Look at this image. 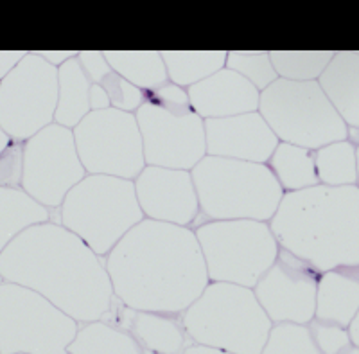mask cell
<instances>
[{"label": "cell", "mask_w": 359, "mask_h": 354, "mask_svg": "<svg viewBox=\"0 0 359 354\" xmlns=\"http://www.w3.org/2000/svg\"><path fill=\"white\" fill-rule=\"evenodd\" d=\"M114 297L126 308L182 315L208 286L192 228L146 220L104 257Z\"/></svg>", "instance_id": "1"}, {"label": "cell", "mask_w": 359, "mask_h": 354, "mask_svg": "<svg viewBox=\"0 0 359 354\" xmlns=\"http://www.w3.org/2000/svg\"><path fill=\"white\" fill-rule=\"evenodd\" d=\"M0 275L36 291L78 324L104 320L115 301L104 257L54 221L29 227L6 247Z\"/></svg>", "instance_id": "2"}, {"label": "cell", "mask_w": 359, "mask_h": 354, "mask_svg": "<svg viewBox=\"0 0 359 354\" xmlns=\"http://www.w3.org/2000/svg\"><path fill=\"white\" fill-rule=\"evenodd\" d=\"M269 228L282 250L316 272L359 265V189L314 185L284 192Z\"/></svg>", "instance_id": "3"}, {"label": "cell", "mask_w": 359, "mask_h": 354, "mask_svg": "<svg viewBox=\"0 0 359 354\" xmlns=\"http://www.w3.org/2000/svg\"><path fill=\"white\" fill-rule=\"evenodd\" d=\"M182 324L191 343L229 354H261L273 327L253 289L226 282H208Z\"/></svg>", "instance_id": "4"}, {"label": "cell", "mask_w": 359, "mask_h": 354, "mask_svg": "<svg viewBox=\"0 0 359 354\" xmlns=\"http://www.w3.org/2000/svg\"><path fill=\"white\" fill-rule=\"evenodd\" d=\"M201 216L207 221L253 220L275 216L284 191L266 164L205 157L192 167Z\"/></svg>", "instance_id": "5"}, {"label": "cell", "mask_w": 359, "mask_h": 354, "mask_svg": "<svg viewBox=\"0 0 359 354\" xmlns=\"http://www.w3.org/2000/svg\"><path fill=\"white\" fill-rule=\"evenodd\" d=\"M57 221L99 257H107L144 220L131 180L86 175L60 205Z\"/></svg>", "instance_id": "6"}, {"label": "cell", "mask_w": 359, "mask_h": 354, "mask_svg": "<svg viewBox=\"0 0 359 354\" xmlns=\"http://www.w3.org/2000/svg\"><path fill=\"white\" fill-rule=\"evenodd\" d=\"M135 119L146 166L192 171L207 157L205 121L192 110L185 88L165 83L147 92Z\"/></svg>", "instance_id": "7"}, {"label": "cell", "mask_w": 359, "mask_h": 354, "mask_svg": "<svg viewBox=\"0 0 359 354\" xmlns=\"http://www.w3.org/2000/svg\"><path fill=\"white\" fill-rule=\"evenodd\" d=\"M259 114L278 143L316 151L347 140L348 128L323 94L318 81H273L261 92Z\"/></svg>", "instance_id": "8"}, {"label": "cell", "mask_w": 359, "mask_h": 354, "mask_svg": "<svg viewBox=\"0 0 359 354\" xmlns=\"http://www.w3.org/2000/svg\"><path fill=\"white\" fill-rule=\"evenodd\" d=\"M194 234L203 254L208 282L253 289L280 250L266 221H205L194 228Z\"/></svg>", "instance_id": "9"}, {"label": "cell", "mask_w": 359, "mask_h": 354, "mask_svg": "<svg viewBox=\"0 0 359 354\" xmlns=\"http://www.w3.org/2000/svg\"><path fill=\"white\" fill-rule=\"evenodd\" d=\"M79 324L24 286L0 284V354H67Z\"/></svg>", "instance_id": "10"}, {"label": "cell", "mask_w": 359, "mask_h": 354, "mask_svg": "<svg viewBox=\"0 0 359 354\" xmlns=\"http://www.w3.org/2000/svg\"><path fill=\"white\" fill-rule=\"evenodd\" d=\"M86 175H104L133 182L146 167L142 137L135 114L90 112L72 130Z\"/></svg>", "instance_id": "11"}, {"label": "cell", "mask_w": 359, "mask_h": 354, "mask_svg": "<svg viewBox=\"0 0 359 354\" xmlns=\"http://www.w3.org/2000/svg\"><path fill=\"white\" fill-rule=\"evenodd\" d=\"M57 106V69L27 53L0 81V128L11 140L25 143L50 126Z\"/></svg>", "instance_id": "12"}, {"label": "cell", "mask_w": 359, "mask_h": 354, "mask_svg": "<svg viewBox=\"0 0 359 354\" xmlns=\"http://www.w3.org/2000/svg\"><path fill=\"white\" fill-rule=\"evenodd\" d=\"M85 176L69 128L53 122L24 143L20 189L45 209H60L70 189Z\"/></svg>", "instance_id": "13"}, {"label": "cell", "mask_w": 359, "mask_h": 354, "mask_svg": "<svg viewBox=\"0 0 359 354\" xmlns=\"http://www.w3.org/2000/svg\"><path fill=\"white\" fill-rule=\"evenodd\" d=\"M320 272L287 250H278L271 268L253 286V295L271 324L307 326L316 313Z\"/></svg>", "instance_id": "14"}, {"label": "cell", "mask_w": 359, "mask_h": 354, "mask_svg": "<svg viewBox=\"0 0 359 354\" xmlns=\"http://www.w3.org/2000/svg\"><path fill=\"white\" fill-rule=\"evenodd\" d=\"M133 183L146 220L191 228L201 218L191 171L146 166Z\"/></svg>", "instance_id": "15"}, {"label": "cell", "mask_w": 359, "mask_h": 354, "mask_svg": "<svg viewBox=\"0 0 359 354\" xmlns=\"http://www.w3.org/2000/svg\"><path fill=\"white\" fill-rule=\"evenodd\" d=\"M207 155L266 164L278 146L259 112L205 121Z\"/></svg>", "instance_id": "16"}, {"label": "cell", "mask_w": 359, "mask_h": 354, "mask_svg": "<svg viewBox=\"0 0 359 354\" xmlns=\"http://www.w3.org/2000/svg\"><path fill=\"white\" fill-rule=\"evenodd\" d=\"M107 324L130 334L147 354H184L191 346L182 324V315H163L126 308L115 299Z\"/></svg>", "instance_id": "17"}, {"label": "cell", "mask_w": 359, "mask_h": 354, "mask_svg": "<svg viewBox=\"0 0 359 354\" xmlns=\"http://www.w3.org/2000/svg\"><path fill=\"white\" fill-rule=\"evenodd\" d=\"M189 103L203 121L233 117L259 110V92L252 83L226 67L187 88Z\"/></svg>", "instance_id": "18"}, {"label": "cell", "mask_w": 359, "mask_h": 354, "mask_svg": "<svg viewBox=\"0 0 359 354\" xmlns=\"http://www.w3.org/2000/svg\"><path fill=\"white\" fill-rule=\"evenodd\" d=\"M348 130H359V51H338L318 78Z\"/></svg>", "instance_id": "19"}, {"label": "cell", "mask_w": 359, "mask_h": 354, "mask_svg": "<svg viewBox=\"0 0 359 354\" xmlns=\"http://www.w3.org/2000/svg\"><path fill=\"white\" fill-rule=\"evenodd\" d=\"M359 311V265L320 273L314 318L348 327Z\"/></svg>", "instance_id": "20"}, {"label": "cell", "mask_w": 359, "mask_h": 354, "mask_svg": "<svg viewBox=\"0 0 359 354\" xmlns=\"http://www.w3.org/2000/svg\"><path fill=\"white\" fill-rule=\"evenodd\" d=\"M92 81L83 70L78 56L57 69V106L54 124L74 130L90 114Z\"/></svg>", "instance_id": "21"}, {"label": "cell", "mask_w": 359, "mask_h": 354, "mask_svg": "<svg viewBox=\"0 0 359 354\" xmlns=\"http://www.w3.org/2000/svg\"><path fill=\"white\" fill-rule=\"evenodd\" d=\"M78 60L90 81L107 90L111 108L135 114L146 103L147 92L137 88L114 72L101 51H79Z\"/></svg>", "instance_id": "22"}, {"label": "cell", "mask_w": 359, "mask_h": 354, "mask_svg": "<svg viewBox=\"0 0 359 354\" xmlns=\"http://www.w3.org/2000/svg\"><path fill=\"white\" fill-rule=\"evenodd\" d=\"M50 221V211L20 188H0V252L24 230Z\"/></svg>", "instance_id": "23"}, {"label": "cell", "mask_w": 359, "mask_h": 354, "mask_svg": "<svg viewBox=\"0 0 359 354\" xmlns=\"http://www.w3.org/2000/svg\"><path fill=\"white\" fill-rule=\"evenodd\" d=\"M102 54L114 72L144 92L169 83L160 51H102Z\"/></svg>", "instance_id": "24"}, {"label": "cell", "mask_w": 359, "mask_h": 354, "mask_svg": "<svg viewBox=\"0 0 359 354\" xmlns=\"http://www.w3.org/2000/svg\"><path fill=\"white\" fill-rule=\"evenodd\" d=\"M266 166L273 173L284 192L302 191V189L318 185L314 151L306 150V148L278 143L277 150L269 157Z\"/></svg>", "instance_id": "25"}, {"label": "cell", "mask_w": 359, "mask_h": 354, "mask_svg": "<svg viewBox=\"0 0 359 354\" xmlns=\"http://www.w3.org/2000/svg\"><path fill=\"white\" fill-rule=\"evenodd\" d=\"M169 83L187 90L224 69L229 51H160Z\"/></svg>", "instance_id": "26"}, {"label": "cell", "mask_w": 359, "mask_h": 354, "mask_svg": "<svg viewBox=\"0 0 359 354\" xmlns=\"http://www.w3.org/2000/svg\"><path fill=\"white\" fill-rule=\"evenodd\" d=\"M67 354H144V350L130 334L99 320L79 324Z\"/></svg>", "instance_id": "27"}, {"label": "cell", "mask_w": 359, "mask_h": 354, "mask_svg": "<svg viewBox=\"0 0 359 354\" xmlns=\"http://www.w3.org/2000/svg\"><path fill=\"white\" fill-rule=\"evenodd\" d=\"M314 166L318 183L327 188H345L358 182V160L355 144L338 140L314 151Z\"/></svg>", "instance_id": "28"}, {"label": "cell", "mask_w": 359, "mask_h": 354, "mask_svg": "<svg viewBox=\"0 0 359 354\" xmlns=\"http://www.w3.org/2000/svg\"><path fill=\"white\" fill-rule=\"evenodd\" d=\"M332 58V51H269L275 72L287 81H318Z\"/></svg>", "instance_id": "29"}, {"label": "cell", "mask_w": 359, "mask_h": 354, "mask_svg": "<svg viewBox=\"0 0 359 354\" xmlns=\"http://www.w3.org/2000/svg\"><path fill=\"white\" fill-rule=\"evenodd\" d=\"M224 67L252 83L259 92L278 79L269 60V51H229Z\"/></svg>", "instance_id": "30"}, {"label": "cell", "mask_w": 359, "mask_h": 354, "mask_svg": "<svg viewBox=\"0 0 359 354\" xmlns=\"http://www.w3.org/2000/svg\"><path fill=\"white\" fill-rule=\"evenodd\" d=\"M261 354H322L314 346L307 326L275 324Z\"/></svg>", "instance_id": "31"}, {"label": "cell", "mask_w": 359, "mask_h": 354, "mask_svg": "<svg viewBox=\"0 0 359 354\" xmlns=\"http://www.w3.org/2000/svg\"><path fill=\"white\" fill-rule=\"evenodd\" d=\"M307 327H309L314 346L318 347L322 354H341L352 346L347 327H341L332 322L318 320V318H313Z\"/></svg>", "instance_id": "32"}, {"label": "cell", "mask_w": 359, "mask_h": 354, "mask_svg": "<svg viewBox=\"0 0 359 354\" xmlns=\"http://www.w3.org/2000/svg\"><path fill=\"white\" fill-rule=\"evenodd\" d=\"M24 144L17 143L0 155V188H20Z\"/></svg>", "instance_id": "33"}, {"label": "cell", "mask_w": 359, "mask_h": 354, "mask_svg": "<svg viewBox=\"0 0 359 354\" xmlns=\"http://www.w3.org/2000/svg\"><path fill=\"white\" fill-rule=\"evenodd\" d=\"M25 54L27 53H22V51H6V53H0V81L24 60Z\"/></svg>", "instance_id": "34"}, {"label": "cell", "mask_w": 359, "mask_h": 354, "mask_svg": "<svg viewBox=\"0 0 359 354\" xmlns=\"http://www.w3.org/2000/svg\"><path fill=\"white\" fill-rule=\"evenodd\" d=\"M108 108H111V106L107 90L92 83V86H90V110H108Z\"/></svg>", "instance_id": "35"}, {"label": "cell", "mask_w": 359, "mask_h": 354, "mask_svg": "<svg viewBox=\"0 0 359 354\" xmlns=\"http://www.w3.org/2000/svg\"><path fill=\"white\" fill-rule=\"evenodd\" d=\"M36 54L40 58H43L47 63H50L53 67L60 69L63 63H67L69 60L76 58L79 53H76V51H40V53Z\"/></svg>", "instance_id": "36"}, {"label": "cell", "mask_w": 359, "mask_h": 354, "mask_svg": "<svg viewBox=\"0 0 359 354\" xmlns=\"http://www.w3.org/2000/svg\"><path fill=\"white\" fill-rule=\"evenodd\" d=\"M347 331H348V336H351V343L359 349V311L355 313V317L351 320Z\"/></svg>", "instance_id": "37"}, {"label": "cell", "mask_w": 359, "mask_h": 354, "mask_svg": "<svg viewBox=\"0 0 359 354\" xmlns=\"http://www.w3.org/2000/svg\"><path fill=\"white\" fill-rule=\"evenodd\" d=\"M184 354H229V353H223V350H216V349H210V347H203V346H196V343H191V346L184 350Z\"/></svg>", "instance_id": "38"}, {"label": "cell", "mask_w": 359, "mask_h": 354, "mask_svg": "<svg viewBox=\"0 0 359 354\" xmlns=\"http://www.w3.org/2000/svg\"><path fill=\"white\" fill-rule=\"evenodd\" d=\"M9 146H11V137L0 128V155H2Z\"/></svg>", "instance_id": "39"}, {"label": "cell", "mask_w": 359, "mask_h": 354, "mask_svg": "<svg viewBox=\"0 0 359 354\" xmlns=\"http://www.w3.org/2000/svg\"><path fill=\"white\" fill-rule=\"evenodd\" d=\"M355 160H358V182H355V188L359 189V144L355 146Z\"/></svg>", "instance_id": "40"}, {"label": "cell", "mask_w": 359, "mask_h": 354, "mask_svg": "<svg viewBox=\"0 0 359 354\" xmlns=\"http://www.w3.org/2000/svg\"><path fill=\"white\" fill-rule=\"evenodd\" d=\"M341 354H359V349H358V347L351 346V347H348V349H347V350H343V353H341Z\"/></svg>", "instance_id": "41"}, {"label": "cell", "mask_w": 359, "mask_h": 354, "mask_svg": "<svg viewBox=\"0 0 359 354\" xmlns=\"http://www.w3.org/2000/svg\"><path fill=\"white\" fill-rule=\"evenodd\" d=\"M352 131H359V130H352ZM358 144H359V138H358V143H355V146H358Z\"/></svg>", "instance_id": "42"}, {"label": "cell", "mask_w": 359, "mask_h": 354, "mask_svg": "<svg viewBox=\"0 0 359 354\" xmlns=\"http://www.w3.org/2000/svg\"><path fill=\"white\" fill-rule=\"evenodd\" d=\"M144 354H147V353H144Z\"/></svg>", "instance_id": "43"}]
</instances>
